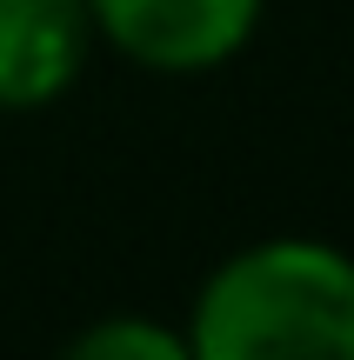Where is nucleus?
Masks as SVG:
<instances>
[{
    "mask_svg": "<svg viewBox=\"0 0 354 360\" xmlns=\"http://www.w3.org/2000/svg\"><path fill=\"white\" fill-rule=\"evenodd\" d=\"M194 360H354V260L328 240H261L208 274Z\"/></svg>",
    "mask_w": 354,
    "mask_h": 360,
    "instance_id": "f257e3e1",
    "label": "nucleus"
},
{
    "mask_svg": "<svg viewBox=\"0 0 354 360\" xmlns=\"http://www.w3.org/2000/svg\"><path fill=\"white\" fill-rule=\"evenodd\" d=\"M267 0H87L94 34L154 74H208L254 40Z\"/></svg>",
    "mask_w": 354,
    "mask_h": 360,
    "instance_id": "f03ea898",
    "label": "nucleus"
},
{
    "mask_svg": "<svg viewBox=\"0 0 354 360\" xmlns=\"http://www.w3.org/2000/svg\"><path fill=\"white\" fill-rule=\"evenodd\" d=\"M94 47L87 0H0V114L53 107Z\"/></svg>",
    "mask_w": 354,
    "mask_h": 360,
    "instance_id": "7ed1b4c3",
    "label": "nucleus"
},
{
    "mask_svg": "<svg viewBox=\"0 0 354 360\" xmlns=\"http://www.w3.org/2000/svg\"><path fill=\"white\" fill-rule=\"evenodd\" d=\"M80 360H187V334H174V327L160 321H101L87 327V334L74 340Z\"/></svg>",
    "mask_w": 354,
    "mask_h": 360,
    "instance_id": "20e7f679",
    "label": "nucleus"
}]
</instances>
